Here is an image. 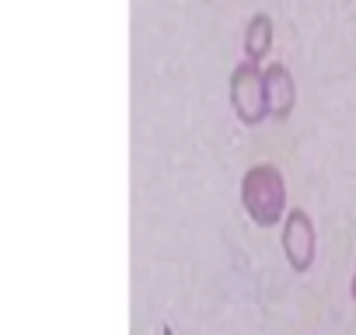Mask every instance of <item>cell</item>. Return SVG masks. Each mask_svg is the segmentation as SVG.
I'll return each instance as SVG.
<instances>
[{"label": "cell", "mask_w": 356, "mask_h": 335, "mask_svg": "<svg viewBox=\"0 0 356 335\" xmlns=\"http://www.w3.org/2000/svg\"><path fill=\"white\" fill-rule=\"evenodd\" d=\"M241 206L255 227H276L286 220V179L276 164H255L241 175Z\"/></svg>", "instance_id": "obj_1"}, {"label": "cell", "mask_w": 356, "mask_h": 335, "mask_svg": "<svg viewBox=\"0 0 356 335\" xmlns=\"http://www.w3.org/2000/svg\"><path fill=\"white\" fill-rule=\"evenodd\" d=\"M231 108L245 126H262L269 119V105H266V70L259 63H238L231 70Z\"/></svg>", "instance_id": "obj_2"}, {"label": "cell", "mask_w": 356, "mask_h": 335, "mask_svg": "<svg viewBox=\"0 0 356 335\" xmlns=\"http://www.w3.org/2000/svg\"><path fill=\"white\" fill-rule=\"evenodd\" d=\"M283 255L290 262L293 272H307L314 265L318 255V234H314V220L307 217V210H290L283 220Z\"/></svg>", "instance_id": "obj_3"}, {"label": "cell", "mask_w": 356, "mask_h": 335, "mask_svg": "<svg viewBox=\"0 0 356 335\" xmlns=\"http://www.w3.org/2000/svg\"><path fill=\"white\" fill-rule=\"evenodd\" d=\"M266 105H269V119H276V122H286L293 115L297 84H293L290 67H283V63L266 67Z\"/></svg>", "instance_id": "obj_4"}, {"label": "cell", "mask_w": 356, "mask_h": 335, "mask_svg": "<svg viewBox=\"0 0 356 335\" xmlns=\"http://www.w3.org/2000/svg\"><path fill=\"white\" fill-rule=\"evenodd\" d=\"M273 39H276L273 18L266 11L252 15V22L245 25V60L248 63H266L269 53H273Z\"/></svg>", "instance_id": "obj_5"}, {"label": "cell", "mask_w": 356, "mask_h": 335, "mask_svg": "<svg viewBox=\"0 0 356 335\" xmlns=\"http://www.w3.org/2000/svg\"><path fill=\"white\" fill-rule=\"evenodd\" d=\"M349 293H353V300H356V265H353V283H349Z\"/></svg>", "instance_id": "obj_6"}]
</instances>
